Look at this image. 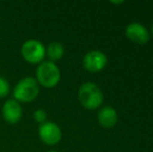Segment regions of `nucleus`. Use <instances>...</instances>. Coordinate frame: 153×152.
Here are the masks:
<instances>
[{"label":"nucleus","instance_id":"1","mask_svg":"<svg viewBox=\"0 0 153 152\" xmlns=\"http://www.w3.org/2000/svg\"><path fill=\"white\" fill-rule=\"evenodd\" d=\"M36 80L44 87H54L61 80V71L55 63L44 61L39 64L36 72Z\"/></svg>","mask_w":153,"mask_h":152},{"label":"nucleus","instance_id":"2","mask_svg":"<svg viewBox=\"0 0 153 152\" xmlns=\"http://www.w3.org/2000/svg\"><path fill=\"white\" fill-rule=\"evenodd\" d=\"M78 100L83 108L95 110L103 102V93L94 82H85L78 90Z\"/></svg>","mask_w":153,"mask_h":152},{"label":"nucleus","instance_id":"3","mask_svg":"<svg viewBox=\"0 0 153 152\" xmlns=\"http://www.w3.org/2000/svg\"><path fill=\"white\" fill-rule=\"evenodd\" d=\"M40 87L33 77H24L16 85L14 89L15 100L20 102H31L38 97Z\"/></svg>","mask_w":153,"mask_h":152},{"label":"nucleus","instance_id":"4","mask_svg":"<svg viewBox=\"0 0 153 152\" xmlns=\"http://www.w3.org/2000/svg\"><path fill=\"white\" fill-rule=\"evenodd\" d=\"M22 57L29 64H41L46 56V48L39 40L30 39L23 43L21 47Z\"/></svg>","mask_w":153,"mask_h":152},{"label":"nucleus","instance_id":"5","mask_svg":"<svg viewBox=\"0 0 153 152\" xmlns=\"http://www.w3.org/2000/svg\"><path fill=\"white\" fill-rule=\"evenodd\" d=\"M39 136L46 145H56L62 140V130L54 122H45L39 126Z\"/></svg>","mask_w":153,"mask_h":152},{"label":"nucleus","instance_id":"6","mask_svg":"<svg viewBox=\"0 0 153 152\" xmlns=\"http://www.w3.org/2000/svg\"><path fill=\"white\" fill-rule=\"evenodd\" d=\"M83 67L90 72H99L106 66L107 57L102 51L92 50L83 56Z\"/></svg>","mask_w":153,"mask_h":152},{"label":"nucleus","instance_id":"7","mask_svg":"<svg viewBox=\"0 0 153 152\" xmlns=\"http://www.w3.org/2000/svg\"><path fill=\"white\" fill-rule=\"evenodd\" d=\"M2 117L7 123L16 124L22 117V108L15 99H10L4 102L2 106Z\"/></svg>","mask_w":153,"mask_h":152},{"label":"nucleus","instance_id":"8","mask_svg":"<svg viewBox=\"0 0 153 152\" xmlns=\"http://www.w3.org/2000/svg\"><path fill=\"white\" fill-rule=\"evenodd\" d=\"M125 35L130 41L137 44H145L149 40V33L147 28L137 22H133L127 25L125 29Z\"/></svg>","mask_w":153,"mask_h":152},{"label":"nucleus","instance_id":"9","mask_svg":"<svg viewBox=\"0 0 153 152\" xmlns=\"http://www.w3.org/2000/svg\"><path fill=\"white\" fill-rule=\"evenodd\" d=\"M118 121V115L115 108L111 106H104L101 108L98 114V122L102 127L111 128L116 125Z\"/></svg>","mask_w":153,"mask_h":152},{"label":"nucleus","instance_id":"10","mask_svg":"<svg viewBox=\"0 0 153 152\" xmlns=\"http://www.w3.org/2000/svg\"><path fill=\"white\" fill-rule=\"evenodd\" d=\"M64 53L65 48L59 42H51L46 48V56L52 63L59 61L64 55Z\"/></svg>","mask_w":153,"mask_h":152},{"label":"nucleus","instance_id":"11","mask_svg":"<svg viewBox=\"0 0 153 152\" xmlns=\"http://www.w3.org/2000/svg\"><path fill=\"white\" fill-rule=\"evenodd\" d=\"M8 93H10V83L6 79L0 77V99L6 97Z\"/></svg>","mask_w":153,"mask_h":152},{"label":"nucleus","instance_id":"12","mask_svg":"<svg viewBox=\"0 0 153 152\" xmlns=\"http://www.w3.org/2000/svg\"><path fill=\"white\" fill-rule=\"evenodd\" d=\"M33 119L40 124L45 123L47 119V113L44 110H42V108H39V110H36L33 113Z\"/></svg>","mask_w":153,"mask_h":152},{"label":"nucleus","instance_id":"13","mask_svg":"<svg viewBox=\"0 0 153 152\" xmlns=\"http://www.w3.org/2000/svg\"><path fill=\"white\" fill-rule=\"evenodd\" d=\"M111 3H123V1H111Z\"/></svg>","mask_w":153,"mask_h":152},{"label":"nucleus","instance_id":"14","mask_svg":"<svg viewBox=\"0 0 153 152\" xmlns=\"http://www.w3.org/2000/svg\"><path fill=\"white\" fill-rule=\"evenodd\" d=\"M47 152H57V151H54V150H50V151H47Z\"/></svg>","mask_w":153,"mask_h":152},{"label":"nucleus","instance_id":"15","mask_svg":"<svg viewBox=\"0 0 153 152\" xmlns=\"http://www.w3.org/2000/svg\"><path fill=\"white\" fill-rule=\"evenodd\" d=\"M152 35H153V25H152Z\"/></svg>","mask_w":153,"mask_h":152}]
</instances>
